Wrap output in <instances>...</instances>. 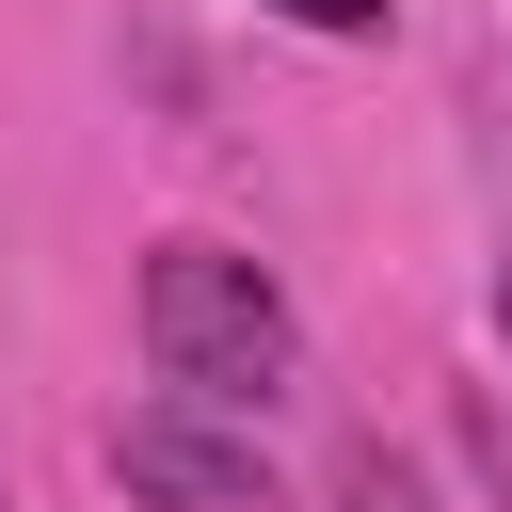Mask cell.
Here are the masks:
<instances>
[{
  "label": "cell",
  "instance_id": "6da1fadb",
  "mask_svg": "<svg viewBox=\"0 0 512 512\" xmlns=\"http://www.w3.org/2000/svg\"><path fill=\"white\" fill-rule=\"evenodd\" d=\"M144 352L192 384V400H272L288 384V288L256 272V256H224V240H160L144 256Z\"/></svg>",
  "mask_w": 512,
  "mask_h": 512
},
{
  "label": "cell",
  "instance_id": "7a4b0ae2",
  "mask_svg": "<svg viewBox=\"0 0 512 512\" xmlns=\"http://www.w3.org/2000/svg\"><path fill=\"white\" fill-rule=\"evenodd\" d=\"M112 480H128L144 512H272L256 448H240V432H208L192 400H144V416H112Z\"/></svg>",
  "mask_w": 512,
  "mask_h": 512
},
{
  "label": "cell",
  "instance_id": "3957f363",
  "mask_svg": "<svg viewBox=\"0 0 512 512\" xmlns=\"http://www.w3.org/2000/svg\"><path fill=\"white\" fill-rule=\"evenodd\" d=\"M336 496H352V512H416V480H400L384 448H352V464H336Z\"/></svg>",
  "mask_w": 512,
  "mask_h": 512
},
{
  "label": "cell",
  "instance_id": "277c9868",
  "mask_svg": "<svg viewBox=\"0 0 512 512\" xmlns=\"http://www.w3.org/2000/svg\"><path fill=\"white\" fill-rule=\"evenodd\" d=\"M464 464H480V480L512 496V416H496V400H464Z\"/></svg>",
  "mask_w": 512,
  "mask_h": 512
},
{
  "label": "cell",
  "instance_id": "5b68a950",
  "mask_svg": "<svg viewBox=\"0 0 512 512\" xmlns=\"http://www.w3.org/2000/svg\"><path fill=\"white\" fill-rule=\"evenodd\" d=\"M272 16H304V32H384V0H272Z\"/></svg>",
  "mask_w": 512,
  "mask_h": 512
},
{
  "label": "cell",
  "instance_id": "8992f818",
  "mask_svg": "<svg viewBox=\"0 0 512 512\" xmlns=\"http://www.w3.org/2000/svg\"><path fill=\"white\" fill-rule=\"evenodd\" d=\"M496 320H512V256H496Z\"/></svg>",
  "mask_w": 512,
  "mask_h": 512
}]
</instances>
